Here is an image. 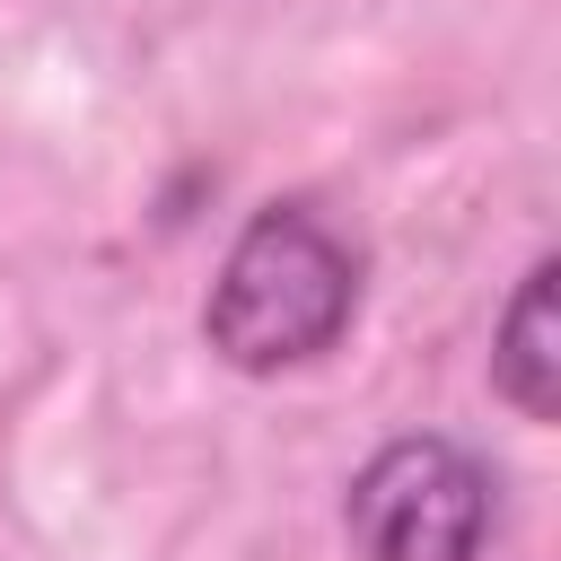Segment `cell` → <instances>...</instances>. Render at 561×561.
<instances>
[{"label": "cell", "instance_id": "2", "mask_svg": "<svg viewBox=\"0 0 561 561\" xmlns=\"http://www.w3.org/2000/svg\"><path fill=\"white\" fill-rule=\"evenodd\" d=\"M342 526L359 561H473L491 535V473L456 438H394L359 465Z\"/></svg>", "mask_w": 561, "mask_h": 561}, {"label": "cell", "instance_id": "1", "mask_svg": "<svg viewBox=\"0 0 561 561\" xmlns=\"http://www.w3.org/2000/svg\"><path fill=\"white\" fill-rule=\"evenodd\" d=\"M351 307H359L351 245L316 210L272 202L228 245V263L210 280V307H202V333H210V351L228 368L272 377V368H298V359L333 351L342 324H351Z\"/></svg>", "mask_w": 561, "mask_h": 561}, {"label": "cell", "instance_id": "3", "mask_svg": "<svg viewBox=\"0 0 561 561\" xmlns=\"http://www.w3.org/2000/svg\"><path fill=\"white\" fill-rule=\"evenodd\" d=\"M552 280L561 263H526L517 298L500 307V342H491V386L526 412V421H552L561 412V316H552Z\"/></svg>", "mask_w": 561, "mask_h": 561}]
</instances>
